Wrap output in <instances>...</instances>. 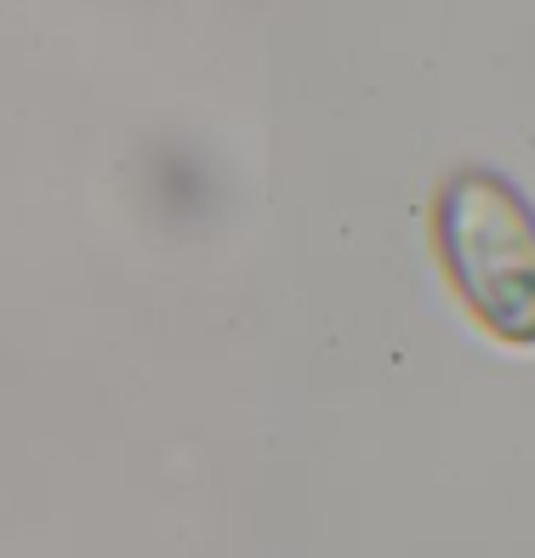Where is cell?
I'll use <instances>...</instances> for the list:
<instances>
[{
	"mask_svg": "<svg viewBox=\"0 0 535 558\" xmlns=\"http://www.w3.org/2000/svg\"><path fill=\"white\" fill-rule=\"evenodd\" d=\"M439 245L467 308L507 342H535V211L496 171H462L439 199Z\"/></svg>",
	"mask_w": 535,
	"mask_h": 558,
	"instance_id": "cell-1",
	"label": "cell"
}]
</instances>
